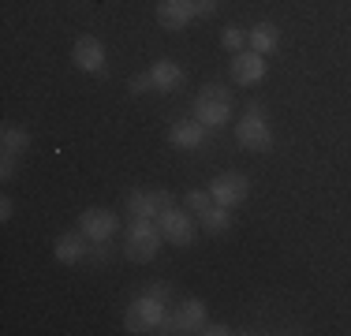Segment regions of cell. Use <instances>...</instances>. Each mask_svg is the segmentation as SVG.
<instances>
[{
	"label": "cell",
	"mask_w": 351,
	"mask_h": 336,
	"mask_svg": "<svg viewBox=\"0 0 351 336\" xmlns=\"http://www.w3.org/2000/svg\"><path fill=\"white\" fill-rule=\"evenodd\" d=\"M161 243H165V235L157 228L154 217H131L128 239H123V254H128L131 262H154Z\"/></svg>",
	"instance_id": "1"
},
{
	"label": "cell",
	"mask_w": 351,
	"mask_h": 336,
	"mask_svg": "<svg viewBox=\"0 0 351 336\" xmlns=\"http://www.w3.org/2000/svg\"><path fill=\"white\" fill-rule=\"evenodd\" d=\"M236 142L243 149H250V154H265V149H273V131L269 123H265V112L258 101H250L243 120L236 123Z\"/></svg>",
	"instance_id": "2"
},
{
	"label": "cell",
	"mask_w": 351,
	"mask_h": 336,
	"mask_svg": "<svg viewBox=\"0 0 351 336\" xmlns=\"http://www.w3.org/2000/svg\"><path fill=\"white\" fill-rule=\"evenodd\" d=\"M169 322V310H165L161 299H154L149 291H142V296L128 307V333H161V325Z\"/></svg>",
	"instance_id": "3"
},
{
	"label": "cell",
	"mask_w": 351,
	"mask_h": 336,
	"mask_svg": "<svg viewBox=\"0 0 351 336\" xmlns=\"http://www.w3.org/2000/svg\"><path fill=\"white\" fill-rule=\"evenodd\" d=\"M195 120H202L206 128H224L232 120V94L224 86H206L195 97Z\"/></svg>",
	"instance_id": "4"
},
{
	"label": "cell",
	"mask_w": 351,
	"mask_h": 336,
	"mask_svg": "<svg viewBox=\"0 0 351 336\" xmlns=\"http://www.w3.org/2000/svg\"><path fill=\"white\" fill-rule=\"evenodd\" d=\"M157 228H161V235L169 243H176V247H191L195 243V217L183 213V209H165V213H157Z\"/></svg>",
	"instance_id": "5"
},
{
	"label": "cell",
	"mask_w": 351,
	"mask_h": 336,
	"mask_svg": "<svg viewBox=\"0 0 351 336\" xmlns=\"http://www.w3.org/2000/svg\"><path fill=\"white\" fill-rule=\"evenodd\" d=\"M206 329V307L202 299H183L161 325V333H202Z\"/></svg>",
	"instance_id": "6"
},
{
	"label": "cell",
	"mask_w": 351,
	"mask_h": 336,
	"mask_svg": "<svg viewBox=\"0 0 351 336\" xmlns=\"http://www.w3.org/2000/svg\"><path fill=\"white\" fill-rule=\"evenodd\" d=\"M79 228L82 235H86L90 243H108L116 235V228H120V221H116V213L112 209H82V217H79Z\"/></svg>",
	"instance_id": "7"
},
{
	"label": "cell",
	"mask_w": 351,
	"mask_h": 336,
	"mask_svg": "<svg viewBox=\"0 0 351 336\" xmlns=\"http://www.w3.org/2000/svg\"><path fill=\"white\" fill-rule=\"evenodd\" d=\"M210 195H213L217 206L236 209L239 202H247L250 183H247V176H239V172H224V176H217V180L210 183Z\"/></svg>",
	"instance_id": "8"
},
{
	"label": "cell",
	"mask_w": 351,
	"mask_h": 336,
	"mask_svg": "<svg viewBox=\"0 0 351 336\" xmlns=\"http://www.w3.org/2000/svg\"><path fill=\"white\" fill-rule=\"evenodd\" d=\"M198 15V0H157V19L165 30H183Z\"/></svg>",
	"instance_id": "9"
},
{
	"label": "cell",
	"mask_w": 351,
	"mask_h": 336,
	"mask_svg": "<svg viewBox=\"0 0 351 336\" xmlns=\"http://www.w3.org/2000/svg\"><path fill=\"white\" fill-rule=\"evenodd\" d=\"M265 71H269V64H265V56L254 53V49L232 56V79H236L239 86H254V82H262Z\"/></svg>",
	"instance_id": "10"
},
{
	"label": "cell",
	"mask_w": 351,
	"mask_h": 336,
	"mask_svg": "<svg viewBox=\"0 0 351 336\" xmlns=\"http://www.w3.org/2000/svg\"><path fill=\"white\" fill-rule=\"evenodd\" d=\"M75 67H82V71H105V45H101V41H97V38H90V34H86V38H79V41H75Z\"/></svg>",
	"instance_id": "11"
},
{
	"label": "cell",
	"mask_w": 351,
	"mask_h": 336,
	"mask_svg": "<svg viewBox=\"0 0 351 336\" xmlns=\"http://www.w3.org/2000/svg\"><path fill=\"white\" fill-rule=\"evenodd\" d=\"M206 134H210V128H206L202 120H180L169 128V142L180 149H198L206 142Z\"/></svg>",
	"instance_id": "12"
},
{
	"label": "cell",
	"mask_w": 351,
	"mask_h": 336,
	"mask_svg": "<svg viewBox=\"0 0 351 336\" xmlns=\"http://www.w3.org/2000/svg\"><path fill=\"white\" fill-rule=\"evenodd\" d=\"M149 79H154V90H180L183 86V67L172 64V60H157L154 67H149Z\"/></svg>",
	"instance_id": "13"
},
{
	"label": "cell",
	"mask_w": 351,
	"mask_h": 336,
	"mask_svg": "<svg viewBox=\"0 0 351 336\" xmlns=\"http://www.w3.org/2000/svg\"><path fill=\"white\" fill-rule=\"evenodd\" d=\"M53 254H56V262L75 265V262H82V258H86V239H82V235H60V239H56V247H53Z\"/></svg>",
	"instance_id": "14"
},
{
	"label": "cell",
	"mask_w": 351,
	"mask_h": 336,
	"mask_svg": "<svg viewBox=\"0 0 351 336\" xmlns=\"http://www.w3.org/2000/svg\"><path fill=\"white\" fill-rule=\"evenodd\" d=\"M250 49L262 53V56L277 53V49H280V30L273 27V23H258V27L250 30Z\"/></svg>",
	"instance_id": "15"
},
{
	"label": "cell",
	"mask_w": 351,
	"mask_h": 336,
	"mask_svg": "<svg viewBox=\"0 0 351 336\" xmlns=\"http://www.w3.org/2000/svg\"><path fill=\"white\" fill-rule=\"evenodd\" d=\"M198 221H202V232L221 235V232L232 228V209L228 206H217V202H213L210 209H202V213H198Z\"/></svg>",
	"instance_id": "16"
},
{
	"label": "cell",
	"mask_w": 351,
	"mask_h": 336,
	"mask_svg": "<svg viewBox=\"0 0 351 336\" xmlns=\"http://www.w3.org/2000/svg\"><path fill=\"white\" fill-rule=\"evenodd\" d=\"M128 213H131V217H154V221H157L154 191H131V198H128Z\"/></svg>",
	"instance_id": "17"
},
{
	"label": "cell",
	"mask_w": 351,
	"mask_h": 336,
	"mask_svg": "<svg viewBox=\"0 0 351 336\" xmlns=\"http://www.w3.org/2000/svg\"><path fill=\"white\" fill-rule=\"evenodd\" d=\"M0 142H4V154H15V157L30 149V134L23 128H4V139Z\"/></svg>",
	"instance_id": "18"
},
{
	"label": "cell",
	"mask_w": 351,
	"mask_h": 336,
	"mask_svg": "<svg viewBox=\"0 0 351 336\" xmlns=\"http://www.w3.org/2000/svg\"><path fill=\"white\" fill-rule=\"evenodd\" d=\"M183 202H187V209H195V217H198L202 209L213 206V195H210V191H187V198H183Z\"/></svg>",
	"instance_id": "19"
},
{
	"label": "cell",
	"mask_w": 351,
	"mask_h": 336,
	"mask_svg": "<svg viewBox=\"0 0 351 336\" xmlns=\"http://www.w3.org/2000/svg\"><path fill=\"white\" fill-rule=\"evenodd\" d=\"M221 41H224V49H232V53H236V49H243V30L239 27H224V34H221Z\"/></svg>",
	"instance_id": "20"
},
{
	"label": "cell",
	"mask_w": 351,
	"mask_h": 336,
	"mask_svg": "<svg viewBox=\"0 0 351 336\" xmlns=\"http://www.w3.org/2000/svg\"><path fill=\"white\" fill-rule=\"evenodd\" d=\"M154 202H157V213H165V209L176 206V198L169 195V191H154Z\"/></svg>",
	"instance_id": "21"
},
{
	"label": "cell",
	"mask_w": 351,
	"mask_h": 336,
	"mask_svg": "<svg viewBox=\"0 0 351 336\" xmlns=\"http://www.w3.org/2000/svg\"><path fill=\"white\" fill-rule=\"evenodd\" d=\"M146 291H149L154 299H161V302H165V299H172V288H169V284H161V280H157V284H149Z\"/></svg>",
	"instance_id": "22"
},
{
	"label": "cell",
	"mask_w": 351,
	"mask_h": 336,
	"mask_svg": "<svg viewBox=\"0 0 351 336\" xmlns=\"http://www.w3.org/2000/svg\"><path fill=\"white\" fill-rule=\"evenodd\" d=\"M149 86H154L149 71H146V75H135V79H131V94H142V90H149Z\"/></svg>",
	"instance_id": "23"
},
{
	"label": "cell",
	"mask_w": 351,
	"mask_h": 336,
	"mask_svg": "<svg viewBox=\"0 0 351 336\" xmlns=\"http://www.w3.org/2000/svg\"><path fill=\"white\" fill-rule=\"evenodd\" d=\"M0 176H4V180H12V176H15V154L0 157Z\"/></svg>",
	"instance_id": "24"
},
{
	"label": "cell",
	"mask_w": 351,
	"mask_h": 336,
	"mask_svg": "<svg viewBox=\"0 0 351 336\" xmlns=\"http://www.w3.org/2000/svg\"><path fill=\"white\" fill-rule=\"evenodd\" d=\"M206 336H224V333H232L228 325H221V322H206V329H202Z\"/></svg>",
	"instance_id": "25"
},
{
	"label": "cell",
	"mask_w": 351,
	"mask_h": 336,
	"mask_svg": "<svg viewBox=\"0 0 351 336\" xmlns=\"http://www.w3.org/2000/svg\"><path fill=\"white\" fill-rule=\"evenodd\" d=\"M198 12H202V15H210V12H217V0H198Z\"/></svg>",
	"instance_id": "26"
},
{
	"label": "cell",
	"mask_w": 351,
	"mask_h": 336,
	"mask_svg": "<svg viewBox=\"0 0 351 336\" xmlns=\"http://www.w3.org/2000/svg\"><path fill=\"white\" fill-rule=\"evenodd\" d=\"M105 258H108V247H105V243H97V247H94V262H105Z\"/></svg>",
	"instance_id": "27"
},
{
	"label": "cell",
	"mask_w": 351,
	"mask_h": 336,
	"mask_svg": "<svg viewBox=\"0 0 351 336\" xmlns=\"http://www.w3.org/2000/svg\"><path fill=\"white\" fill-rule=\"evenodd\" d=\"M0 217H4V221L12 217V198H0Z\"/></svg>",
	"instance_id": "28"
}]
</instances>
